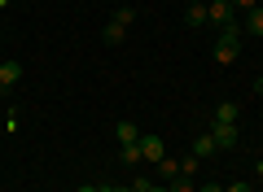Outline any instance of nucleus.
<instances>
[{"mask_svg": "<svg viewBox=\"0 0 263 192\" xmlns=\"http://www.w3.org/2000/svg\"><path fill=\"white\" fill-rule=\"evenodd\" d=\"M171 192H197V183H193V179H184V175H180V179H171Z\"/></svg>", "mask_w": 263, "mask_h": 192, "instance_id": "obj_15", "label": "nucleus"}, {"mask_svg": "<svg viewBox=\"0 0 263 192\" xmlns=\"http://www.w3.org/2000/svg\"><path fill=\"white\" fill-rule=\"evenodd\" d=\"M197 192H224V183H202Z\"/></svg>", "mask_w": 263, "mask_h": 192, "instance_id": "obj_19", "label": "nucleus"}, {"mask_svg": "<svg viewBox=\"0 0 263 192\" xmlns=\"http://www.w3.org/2000/svg\"><path fill=\"white\" fill-rule=\"evenodd\" d=\"M254 92H263V79H254Z\"/></svg>", "mask_w": 263, "mask_h": 192, "instance_id": "obj_22", "label": "nucleus"}, {"mask_svg": "<svg viewBox=\"0 0 263 192\" xmlns=\"http://www.w3.org/2000/svg\"><path fill=\"white\" fill-rule=\"evenodd\" d=\"M154 188H158L154 179H132V192H154Z\"/></svg>", "mask_w": 263, "mask_h": 192, "instance_id": "obj_16", "label": "nucleus"}, {"mask_svg": "<svg viewBox=\"0 0 263 192\" xmlns=\"http://www.w3.org/2000/svg\"><path fill=\"white\" fill-rule=\"evenodd\" d=\"M158 170L167 175V183H171V179H180V162H171V157H162V162H158Z\"/></svg>", "mask_w": 263, "mask_h": 192, "instance_id": "obj_14", "label": "nucleus"}, {"mask_svg": "<svg viewBox=\"0 0 263 192\" xmlns=\"http://www.w3.org/2000/svg\"><path fill=\"white\" fill-rule=\"evenodd\" d=\"M189 27H206V5H189Z\"/></svg>", "mask_w": 263, "mask_h": 192, "instance_id": "obj_12", "label": "nucleus"}, {"mask_svg": "<svg viewBox=\"0 0 263 192\" xmlns=\"http://www.w3.org/2000/svg\"><path fill=\"white\" fill-rule=\"evenodd\" d=\"M136 144H141V157H145L149 166H158L162 157H167V148H162V140L154 136V131H141V140H136Z\"/></svg>", "mask_w": 263, "mask_h": 192, "instance_id": "obj_1", "label": "nucleus"}, {"mask_svg": "<svg viewBox=\"0 0 263 192\" xmlns=\"http://www.w3.org/2000/svg\"><path fill=\"white\" fill-rule=\"evenodd\" d=\"M119 162L123 166H141L145 157H141V144H119Z\"/></svg>", "mask_w": 263, "mask_h": 192, "instance_id": "obj_6", "label": "nucleus"}, {"mask_svg": "<svg viewBox=\"0 0 263 192\" xmlns=\"http://www.w3.org/2000/svg\"><path fill=\"white\" fill-rule=\"evenodd\" d=\"M18 79H22V61H0V88L9 92Z\"/></svg>", "mask_w": 263, "mask_h": 192, "instance_id": "obj_4", "label": "nucleus"}, {"mask_svg": "<svg viewBox=\"0 0 263 192\" xmlns=\"http://www.w3.org/2000/svg\"><path fill=\"white\" fill-rule=\"evenodd\" d=\"M193 153H197V157H211V153H219V144H215V136H211V131H202V136L193 140Z\"/></svg>", "mask_w": 263, "mask_h": 192, "instance_id": "obj_5", "label": "nucleus"}, {"mask_svg": "<svg viewBox=\"0 0 263 192\" xmlns=\"http://www.w3.org/2000/svg\"><path fill=\"white\" fill-rule=\"evenodd\" d=\"M101 192H132V188H114V183H101Z\"/></svg>", "mask_w": 263, "mask_h": 192, "instance_id": "obj_20", "label": "nucleus"}, {"mask_svg": "<svg viewBox=\"0 0 263 192\" xmlns=\"http://www.w3.org/2000/svg\"><path fill=\"white\" fill-rule=\"evenodd\" d=\"M114 22H119V27H132V22H136V9H132V5H123V9H114Z\"/></svg>", "mask_w": 263, "mask_h": 192, "instance_id": "obj_13", "label": "nucleus"}, {"mask_svg": "<svg viewBox=\"0 0 263 192\" xmlns=\"http://www.w3.org/2000/svg\"><path fill=\"white\" fill-rule=\"evenodd\" d=\"M197 170H202V157H197V153H189V157H180V175H184V179H193Z\"/></svg>", "mask_w": 263, "mask_h": 192, "instance_id": "obj_9", "label": "nucleus"}, {"mask_svg": "<svg viewBox=\"0 0 263 192\" xmlns=\"http://www.w3.org/2000/svg\"><path fill=\"white\" fill-rule=\"evenodd\" d=\"M233 9L237 13H250V9H259V0H233Z\"/></svg>", "mask_w": 263, "mask_h": 192, "instance_id": "obj_17", "label": "nucleus"}, {"mask_svg": "<svg viewBox=\"0 0 263 192\" xmlns=\"http://www.w3.org/2000/svg\"><path fill=\"white\" fill-rule=\"evenodd\" d=\"M211 122H237V105L233 101H219L215 114H211Z\"/></svg>", "mask_w": 263, "mask_h": 192, "instance_id": "obj_7", "label": "nucleus"}, {"mask_svg": "<svg viewBox=\"0 0 263 192\" xmlns=\"http://www.w3.org/2000/svg\"><path fill=\"white\" fill-rule=\"evenodd\" d=\"M246 31H250V35H263V9H250V13H246Z\"/></svg>", "mask_w": 263, "mask_h": 192, "instance_id": "obj_11", "label": "nucleus"}, {"mask_svg": "<svg viewBox=\"0 0 263 192\" xmlns=\"http://www.w3.org/2000/svg\"><path fill=\"white\" fill-rule=\"evenodd\" d=\"M233 18H237L233 0H211V5H206V22H215V27H228Z\"/></svg>", "mask_w": 263, "mask_h": 192, "instance_id": "obj_2", "label": "nucleus"}, {"mask_svg": "<svg viewBox=\"0 0 263 192\" xmlns=\"http://www.w3.org/2000/svg\"><path fill=\"white\" fill-rule=\"evenodd\" d=\"M189 5H211V0H189Z\"/></svg>", "mask_w": 263, "mask_h": 192, "instance_id": "obj_23", "label": "nucleus"}, {"mask_svg": "<svg viewBox=\"0 0 263 192\" xmlns=\"http://www.w3.org/2000/svg\"><path fill=\"white\" fill-rule=\"evenodd\" d=\"M75 192H101V188H92V183H79V188Z\"/></svg>", "mask_w": 263, "mask_h": 192, "instance_id": "obj_21", "label": "nucleus"}, {"mask_svg": "<svg viewBox=\"0 0 263 192\" xmlns=\"http://www.w3.org/2000/svg\"><path fill=\"white\" fill-rule=\"evenodd\" d=\"M211 136L219 148H237V122H211Z\"/></svg>", "mask_w": 263, "mask_h": 192, "instance_id": "obj_3", "label": "nucleus"}, {"mask_svg": "<svg viewBox=\"0 0 263 192\" xmlns=\"http://www.w3.org/2000/svg\"><path fill=\"white\" fill-rule=\"evenodd\" d=\"M224 192H254V188H250V183H246V179H237V183H228Z\"/></svg>", "mask_w": 263, "mask_h": 192, "instance_id": "obj_18", "label": "nucleus"}, {"mask_svg": "<svg viewBox=\"0 0 263 192\" xmlns=\"http://www.w3.org/2000/svg\"><path fill=\"white\" fill-rule=\"evenodd\" d=\"M5 5H9V0H0V9H5Z\"/></svg>", "mask_w": 263, "mask_h": 192, "instance_id": "obj_24", "label": "nucleus"}, {"mask_svg": "<svg viewBox=\"0 0 263 192\" xmlns=\"http://www.w3.org/2000/svg\"><path fill=\"white\" fill-rule=\"evenodd\" d=\"M123 31H127V27H119V22H105V31H101V39H105V44H123Z\"/></svg>", "mask_w": 263, "mask_h": 192, "instance_id": "obj_10", "label": "nucleus"}, {"mask_svg": "<svg viewBox=\"0 0 263 192\" xmlns=\"http://www.w3.org/2000/svg\"><path fill=\"white\" fill-rule=\"evenodd\" d=\"M114 136H119V144H136V140H141V131L132 127V122H119V127H114Z\"/></svg>", "mask_w": 263, "mask_h": 192, "instance_id": "obj_8", "label": "nucleus"}]
</instances>
